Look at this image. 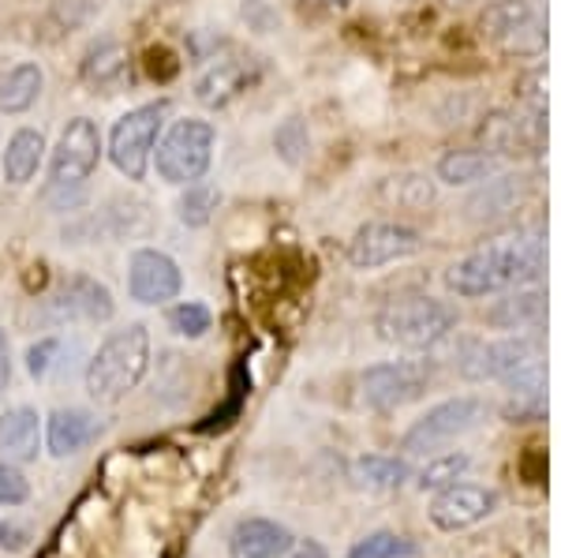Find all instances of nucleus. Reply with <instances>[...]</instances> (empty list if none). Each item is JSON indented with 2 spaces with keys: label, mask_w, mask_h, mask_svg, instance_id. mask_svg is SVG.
Segmentation results:
<instances>
[{
  "label": "nucleus",
  "mask_w": 561,
  "mask_h": 558,
  "mask_svg": "<svg viewBox=\"0 0 561 558\" xmlns=\"http://www.w3.org/2000/svg\"><path fill=\"white\" fill-rule=\"evenodd\" d=\"M542 274H547V232L517 229L457 259L446 270V289L465 300H483L520 285H539Z\"/></svg>",
  "instance_id": "1"
},
{
  "label": "nucleus",
  "mask_w": 561,
  "mask_h": 558,
  "mask_svg": "<svg viewBox=\"0 0 561 558\" xmlns=\"http://www.w3.org/2000/svg\"><path fill=\"white\" fill-rule=\"evenodd\" d=\"M150 372V327L147 322H128L121 330H108L94 356L87 360V394L94 401H121L147 379Z\"/></svg>",
  "instance_id": "2"
},
{
  "label": "nucleus",
  "mask_w": 561,
  "mask_h": 558,
  "mask_svg": "<svg viewBox=\"0 0 561 558\" xmlns=\"http://www.w3.org/2000/svg\"><path fill=\"white\" fill-rule=\"evenodd\" d=\"M457 322H460V315L457 308H449L446 300L412 296V300L386 304V308L375 315V334L382 338L386 345L420 353V349L442 345V341L457 330Z\"/></svg>",
  "instance_id": "3"
},
{
  "label": "nucleus",
  "mask_w": 561,
  "mask_h": 558,
  "mask_svg": "<svg viewBox=\"0 0 561 558\" xmlns=\"http://www.w3.org/2000/svg\"><path fill=\"white\" fill-rule=\"evenodd\" d=\"M214 150H217V128L203 116H180L169 124L158 139L150 166L158 169V176L173 187L195 184L210 173L214 166Z\"/></svg>",
  "instance_id": "4"
},
{
  "label": "nucleus",
  "mask_w": 561,
  "mask_h": 558,
  "mask_svg": "<svg viewBox=\"0 0 561 558\" xmlns=\"http://www.w3.org/2000/svg\"><path fill=\"white\" fill-rule=\"evenodd\" d=\"M173 105L161 98V102H147V105H135L113 124L108 132V161L124 180L139 184L142 176L150 173V158L153 147H158L161 132H165V116Z\"/></svg>",
  "instance_id": "5"
},
{
  "label": "nucleus",
  "mask_w": 561,
  "mask_h": 558,
  "mask_svg": "<svg viewBox=\"0 0 561 558\" xmlns=\"http://www.w3.org/2000/svg\"><path fill=\"white\" fill-rule=\"evenodd\" d=\"M483 420H486V401L472 398V394H460V398L438 401L434 409H427L409 431H404L401 449H404V454H412V457L434 454V449L457 443L460 435L476 431Z\"/></svg>",
  "instance_id": "6"
},
{
  "label": "nucleus",
  "mask_w": 561,
  "mask_h": 558,
  "mask_svg": "<svg viewBox=\"0 0 561 558\" xmlns=\"http://www.w3.org/2000/svg\"><path fill=\"white\" fill-rule=\"evenodd\" d=\"M116 315V300L105 282L90 274H71L38 304L42 327H76V322H108Z\"/></svg>",
  "instance_id": "7"
},
{
  "label": "nucleus",
  "mask_w": 561,
  "mask_h": 558,
  "mask_svg": "<svg viewBox=\"0 0 561 558\" xmlns=\"http://www.w3.org/2000/svg\"><path fill=\"white\" fill-rule=\"evenodd\" d=\"M542 360V341L531 334H510L502 341H472L460 356V375L468 383H510L524 367Z\"/></svg>",
  "instance_id": "8"
},
{
  "label": "nucleus",
  "mask_w": 561,
  "mask_h": 558,
  "mask_svg": "<svg viewBox=\"0 0 561 558\" xmlns=\"http://www.w3.org/2000/svg\"><path fill=\"white\" fill-rule=\"evenodd\" d=\"M102 161V132L90 116H71L49 150V184L45 187H83Z\"/></svg>",
  "instance_id": "9"
},
{
  "label": "nucleus",
  "mask_w": 561,
  "mask_h": 558,
  "mask_svg": "<svg viewBox=\"0 0 561 558\" xmlns=\"http://www.w3.org/2000/svg\"><path fill=\"white\" fill-rule=\"evenodd\" d=\"M431 364L427 360H386L359 375V401L375 412H393L427 390Z\"/></svg>",
  "instance_id": "10"
},
{
  "label": "nucleus",
  "mask_w": 561,
  "mask_h": 558,
  "mask_svg": "<svg viewBox=\"0 0 561 558\" xmlns=\"http://www.w3.org/2000/svg\"><path fill=\"white\" fill-rule=\"evenodd\" d=\"M184 293L180 263L161 248H135L128 259V296L142 308H165Z\"/></svg>",
  "instance_id": "11"
},
{
  "label": "nucleus",
  "mask_w": 561,
  "mask_h": 558,
  "mask_svg": "<svg viewBox=\"0 0 561 558\" xmlns=\"http://www.w3.org/2000/svg\"><path fill=\"white\" fill-rule=\"evenodd\" d=\"M423 248V237L401 221H367L348 240V263L356 270H378L389 263L412 259Z\"/></svg>",
  "instance_id": "12"
},
{
  "label": "nucleus",
  "mask_w": 561,
  "mask_h": 558,
  "mask_svg": "<svg viewBox=\"0 0 561 558\" xmlns=\"http://www.w3.org/2000/svg\"><path fill=\"white\" fill-rule=\"evenodd\" d=\"M497 510V494L491 488H479V483H449V488L434 491L431 499V525L442 533H465V528L479 525Z\"/></svg>",
  "instance_id": "13"
},
{
  "label": "nucleus",
  "mask_w": 561,
  "mask_h": 558,
  "mask_svg": "<svg viewBox=\"0 0 561 558\" xmlns=\"http://www.w3.org/2000/svg\"><path fill=\"white\" fill-rule=\"evenodd\" d=\"M542 132H547V116H517L505 110L483 116V124H479V139L494 158H517L528 155V150H539Z\"/></svg>",
  "instance_id": "14"
},
{
  "label": "nucleus",
  "mask_w": 561,
  "mask_h": 558,
  "mask_svg": "<svg viewBox=\"0 0 561 558\" xmlns=\"http://www.w3.org/2000/svg\"><path fill=\"white\" fill-rule=\"evenodd\" d=\"M255 83V60L248 57H217L195 79V102L203 110H225Z\"/></svg>",
  "instance_id": "15"
},
{
  "label": "nucleus",
  "mask_w": 561,
  "mask_h": 558,
  "mask_svg": "<svg viewBox=\"0 0 561 558\" xmlns=\"http://www.w3.org/2000/svg\"><path fill=\"white\" fill-rule=\"evenodd\" d=\"M98 435H102L98 417L90 409H76V405L49 412V420L42 424V443H45V449H49L53 457H57V462L83 454V449L94 443Z\"/></svg>",
  "instance_id": "16"
},
{
  "label": "nucleus",
  "mask_w": 561,
  "mask_h": 558,
  "mask_svg": "<svg viewBox=\"0 0 561 558\" xmlns=\"http://www.w3.org/2000/svg\"><path fill=\"white\" fill-rule=\"evenodd\" d=\"M296 544L293 528L270 517H243L229 533V558H280Z\"/></svg>",
  "instance_id": "17"
},
{
  "label": "nucleus",
  "mask_w": 561,
  "mask_h": 558,
  "mask_svg": "<svg viewBox=\"0 0 561 558\" xmlns=\"http://www.w3.org/2000/svg\"><path fill=\"white\" fill-rule=\"evenodd\" d=\"M42 454V417L31 405L0 412V457L15 465H31Z\"/></svg>",
  "instance_id": "18"
},
{
  "label": "nucleus",
  "mask_w": 561,
  "mask_h": 558,
  "mask_svg": "<svg viewBox=\"0 0 561 558\" xmlns=\"http://www.w3.org/2000/svg\"><path fill=\"white\" fill-rule=\"evenodd\" d=\"M128 68H131L128 45L121 38H113V34H105V38L90 42V49L83 53V60H79V79H83L90 90H108L128 76Z\"/></svg>",
  "instance_id": "19"
},
{
  "label": "nucleus",
  "mask_w": 561,
  "mask_h": 558,
  "mask_svg": "<svg viewBox=\"0 0 561 558\" xmlns=\"http://www.w3.org/2000/svg\"><path fill=\"white\" fill-rule=\"evenodd\" d=\"M494 330H531L547 319V293L539 285H520V289H510L502 300H494V308L483 315Z\"/></svg>",
  "instance_id": "20"
},
{
  "label": "nucleus",
  "mask_w": 561,
  "mask_h": 558,
  "mask_svg": "<svg viewBox=\"0 0 561 558\" xmlns=\"http://www.w3.org/2000/svg\"><path fill=\"white\" fill-rule=\"evenodd\" d=\"M524 200V180L513 173H494L479 184V192L468 200V218L472 221H497L510 210H517V203Z\"/></svg>",
  "instance_id": "21"
},
{
  "label": "nucleus",
  "mask_w": 561,
  "mask_h": 558,
  "mask_svg": "<svg viewBox=\"0 0 561 558\" xmlns=\"http://www.w3.org/2000/svg\"><path fill=\"white\" fill-rule=\"evenodd\" d=\"M45 135L38 128H20L8 139L4 147V158H0V169H4V180L15 187L31 184L34 176H38L42 161H45Z\"/></svg>",
  "instance_id": "22"
},
{
  "label": "nucleus",
  "mask_w": 561,
  "mask_h": 558,
  "mask_svg": "<svg viewBox=\"0 0 561 558\" xmlns=\"http://www.w3.org/2000/svg\"><path fill=\"white\" fill-rule=\"evenodd\" d=\"M45 90V71L34 60H20V65L0 71V113L15 116L26 113Z\"/></svg>",
  "instance_id": "23"
},
{
  "label": "nucleus",
  "mask_w": 561,
  "mask_h": 558,
  "mask_svg": "<svg viewBox=\"0 0 561 558\" xmlns=\"http://www.w3.org/2000/svg\"><path fill=\"white\" fill-rule=\"evenodd\" d=\"M378 200L389 210H427L438 200V180L427 173H393L378 184Z\"/></svg>",
  "instance_id": "24"
},
{
  "label": "nucleus",
  "mask_w": 561,
  "mask_h": 558,
  "mask_svg": "<svg viewBox=\"0 0 561 558\" xmlns=\"http://www.w3.org/2000/svg\"><path fill=\"white\" fill-rule=\"evenodd\" d=\"M497 173V158L491 150H449V155L438 158V169H434V180L449 187H472L483 184L486 176Z\"/></svg>",
  "instance_id": "25"
},
{
  "label": "nucleus",
  "mask_w": 561,
  "mask_h": 558,
  "mask_svg": "<svg viewBox=\"0 0 561 558\" xmlns=\"http://www.w3.org/2000/svg\"><path fill=\"white\" fill-rule=\"evenodd\" d=\"M352 480L367 491H397L412 480V469L404 457L393 454H364L352 462Z\"/></svg>",
  "instance_id": "26"
},
{
  "label": "nucleus",
  "mask_w": 561,
  "mask_h": 558,
  "mask_svg": "<svg viewBox=\"0 0 561 558\" xmlns=\"http://www.w3.org/2000/svg\"><path fill=\"white\" fill-rule=\"evenodd\" d=\"M217 206H221V187L203 176V180H195V184H184V192H180V200H176V218L180 225H187V229H203V225L214 221Z\"/></svg>",
  "instance_id": "27"
},
{
  "label": "nucleus",
  "mask_w": 561,
  "mask_h": 558,
  "mask_svg": "<svg viewBox=\"0 0 561 558\" xmlns=\"http://www.w3.org/2000/svg\"><path fill=\"white\" fill-rule=\"evenodd\" d=\"M531 15H536L531 0H491V4L483 8V15H479V31H483V38L497 42L502 34H510L513 26L531 20Z\"/></svg>",
  "instance_id": "28"
},
{
  "label": "nucleus",
  "mask_w": 561,
  "mask_h": 558,
  "mask_svg": "<svg viewBox=\"0 0 561 558\" xmlns=\"http://www.w3.org/2000/svg\"><path fill=\"white\" fill-rule=\"evenodd\" d=\"M102 8L105 0H53V8L45 12V26H53L57 34L87 31L102 15Z\"/></svg>",
  "instance_id": "29"
},
{
  "label": "nucleus",
  "mask_w": 561,
  "mask_h": 558,
  "mask_svg": "<svg viewBox=\"0 0 561 558\" xmlns=\"http://www.w3.org/2000/svg\"><path fill=\"white\" fill-rule=\"evenodd\" d=\"M472 469V457L468 454H438L415 472V488L420 491H442L449 483L465 480V472Z\"/></svg>",
  "instance_id": "30"
},
{
  "label": "nucleus",
  "mask_w": 561,
  "mask_h": 558,
  "mask_svg": "<svg viewBox=\"0 0 561 558\" xmlns=\"http://www.w3.org/2000/svg\"><path fill=\"white\" fill-rule=\"evenodd\" d=\"M345 558H420V544L401 533H370L348 547Z\"/></svg>",
  "instance_id": "31"
},
{
  "label": "nucleus",
  "mask_w": 561,
  "mask_h": 558,
  "mask_svg": "<svg viewBox=\"0 0 561 558\" xmlns=\"http://www.w3.org/2000/svg\"><path fill=\"white\" fill-rule=\"evenodd\" d=\"M274 150L285 166H304L307 155H311V132H307L304 116H285V121L274 128Z\"/></svg>",
  "instance_id": "32"
},
{
  "label": "nucleus",
  "mask_w": 561,
  "mask_h": 558,
  "mask_svg": "<svg viewBox=\"0 0 561 558\" xmlns=\"http://www.w3.org/2000/svg\"><path fill=\"white\" fill-rule=\"evenodd\" d=\"M165 322H169V330H173L176 338L198 341V338H206L214 330V311L206 308V304H198V300H176L173 308H169Z\"/></svg>",
  "instance_id": "33"
},
{
  "label": "nucleus",
  "mask_w": 561,
  "mask_h": 558,
  "mask_svg": "<svg viewBox=\"0 0 561 558\" xmlns=\"http://www.w3.org/2000/svg\"><path fill=\"white\" fill-rule=\"evenodd\" d=\"M494 45L505 53V57H539V53L547 49V23H542L539 12H536L531 20L513 26L510 34H502Z\"/></svg>",
  "instance_id": "34"
},
{
  "label": "nucleus",
  "mask_w": 561,
  "mask_h": 558,
  "mask_svg": "<svg viewBox=\"0 0 561 558\" xmlns=\"http://www.w3.org/2000/svg\"><path fill=\"white\" fill-rule=\"evenodd\" d=\"M26 502H31V480H26L23 465L0 457V506L15 510V506H26Z\"/></svg>",
  "instance_id": "35"
},
{
  "label": "nucleus",
  "mask_w": 561,
  "mask_h": 558,
  "mask_svg": "<svg viewBox=\"0 0 561 558\" xmlns=\"http://www.w3.org/2000/svg\"><path fill=\"white\" fill-rule=\"evenodd\" d=\"M60 349H65V341H60L57 334L34 341V345L26 349V375H31V379H38V383L49 379L53 367H57V360H60Z\"/></svg>",
  "instance_id": "36"
},
{
  "label": "nucleus",
  "mask_w": 561,
  "mask_h": 558,
  "mask_svg": "<svg viewBox=\"0 0 561 558\" xmlns=\"http://www.w3.org/2000/svg\"><path fill=\"white\" fill-rule=\"evenodd\" d=\"M34 533L15 517H0V555H20L31 547Z\"/></svg>",
  "instance_id": "37"
},
{
  "label": "nucleus",
  "mask_w": 561,
  "mask_h": 558,
  "mask_svg": "<svg viewBox=\"0 0 561 558\" xmlns=\"http://www.w3.org/2000/svg\"><path fill=\"white\" fill-rule=\"evenodd\" d=\"M225 38H217L210 31H195L192 38H187V57H192V65H210L217 60V49H225Z\"/></svg>",
  "instance_id": "38"
},
{
  "label": "nucleus",
  "mask_w": 561,
  "mask_h": 558,
  "mask_svg": "<svg viewBox=\"0 0 561 558\" xmlns=\"http://www.w3.org/2000/svg\"><path fill=\"white\" fill-rule=\"evenodd\" d=\"M8 386H12V341L0 330V398H4Z\"/></svg>",
  "instance_id": "39"
},
{
  "label": "nucleus",
  "mask_w": 561,
  "mask_h": 558,
  "mask_svg": "<svg viewBox=\"0 0 561 558\" xmlns=\"http://www.w3.org/2000/svg\"><path fill=\"white\" fill-rule=\"evenodd\" d=\"M280 558H330V551H325L319 539H296V544L288 547Z\"/></svg>",
  "instance_id": "40"
},
{
  "label": "nucleus",
  "mask_w": 561,
  "mask_h": 558,
  "mask_svg": "<svg viewBox=\"0 0 561 558\" xmlns=\"http://www.w3.org/2000/svg\"><path fill=\"white\" fill-rule=\"evenodd\" d=\"M348 4L352 0H300V8L311 15H337V12H345Z\"/></svg>",
  "instance_id": "41"
},
{
  "label": "nucleus",
  "mask_w": 561,
  "mask_h": 558,
  "mask_svg": "<svg viewBox=\"0 0 561 558\" xmlns=\"http://www.w3.org/2000/svg\"><path fill=\"white\" fill-rule=\"evenodd\" d=\"M442 4H449V8H465V4H476V0H442Z\"/></svg>",
  "instance_id": "42"
}]
</instances>
